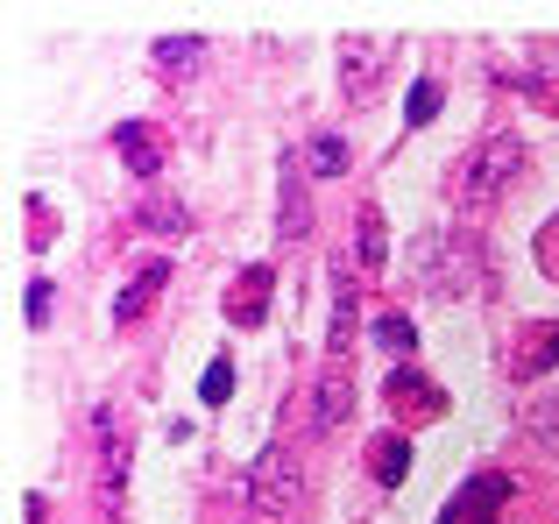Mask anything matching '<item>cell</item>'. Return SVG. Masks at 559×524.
<instances>
[{
	"label": "cell",
	"mask_w": 559,
	"mask_h": 524,
	"mask_svg": "<svg viewBox=\"0 0 559 524\" xmlns=\"http://www.w3.org/2000/svg\"><path fill=\"white\" fill-rule=\"evenodd\" d=\"M518 170H524V142L518 135H489L475 156L461 164V206L467 213H489L496 199L518 184Z\"/></svg>",
	"instance_id": "cell-1"
},
{
	"label": "cell",
	"mask_w": 559,
	"mask_h": 524,
	"mask_svg": "<svg viewBox=\"0 0 559 524\" xmlns=\"http://www.w3.org/2000/svg\"><path fill=\"white\" fill-rule=\"evenodd\" d=\"M298 489H305V475H298V461H290V446H262L255 468H248V511L290 517L298 511Z\"/></svg>",
	"instance_id": "cell-2"
},
{
	"label": "cell",
	"mask_w": 559,
	"mask_h": 524,
	"mask_svg": "<svg viewBox=\"0 0 559 524\" xmlns=\"http://www.w3.org/2000/svg\"><path fill=\"white\" fill-rule=\"evenodd\" d=\"M425 255H432L425 284H432L439 298H467V290L489 284V270H481V249H475L467 235H425Z\"/></svg>",
	"instance_id": "cell-3"
},
{
	"label": "cell",
	"mask_w": 559,
	"mask_h": 524,
	"mask_svg": "<svg viewBox=\"0 0 559 524\" xmlns=\"http://www.w3.org/2000/svg\"><path fill=\"white\" fill-rule=\"evenodd\" d=\"M93 432H99V503H107V517H121V489H128V432H121V412L99 404Z\"/></svg>",
	"instance_id": "cell-4"
},
{
	"label": "cell",
	"mask_w": 559,
	"mask_h": 524,
	"mask_svg": "<svg viewBox=\"0 0 559 524\" xmlns=\"http://www.w3.org/2000/svg\"><path fill=\"white\" fill-rule=\"evenodd\" d=\"M382 64H390V36H341V85L347 99H369V85L382 79Z\"/></svg>",
	"instance_id": "cell-5"
},
{
	"label": "cell",
	"mask_w": 559,
	"mask_h": 524,
	"mask_svg": "<svg viewBox=\"0 0 559 524\" xmlns=\"http://www.w3.org/2000/svg\"><path fill=\"white\" fill-rule=\"evenodd\" d=\"M503 503H510V475H475V483L439 511V524H496Z\"/></svg>",
	"instance_id": "cell-6"
},
{
	"label": "cell",
	"mask_w": 559,
	"mask_h": 524,
	"mask_svg": "<svg viewBox=\"0 0 559 524\" xmlns=\"http://www.w3.org/2000/svg\"><path fill=\"white\" fill-rule=\"evenodd\" d=\"M270 319V262H248V276L227 284V326H262Z\"/></svg>",
	"instance_id": "cell-7"
},
{
	"label": "cell",
	"mask_w": 559,
	"mask_h": 524,
	"mask_svg": "<svg viewBox=\"0 0 559 524\" xmlns=\"http://www.w3.org/2000/svg\"><path fill=\"white\" fill-rule=\"evenodd\" d=\"M114 150H121V164L135 170V178H156V170H164V128L156 121H121L114 128Z\"/></svg>",
	"instance_id": "cell-8"
},
{
	"label": "cell",
	"mask_w": 559,
	"mask_h": 524,
	"mask_svg": "<svg viewBox=\"0 0 559 524\" xmlns=\"http://www.w3.org/2000/svg\"><path fill=\"white\" fill-rule=\"evenodd\" d=\"M347 412H355V383H347L341 361H326V376H319V390H312V432H341Z\"/></svg>",
	"instance_id": "cell-9"
},
{
	"label": "cell",
	"mask_w": 559,
	"mask_h": 524,
	"mask_svg": "<svg viewBox=\"0 0 559 524\" xmlns=\"http://www.w3.org/2000/svg\"><path fill=\"white\" fill-rule=\"evenodd\" d=\"M164 284H170V255H150V262H142V276L121 290V298H114V319H121V326H135V319L150 312V298H156Z\"/></svg>",
	"instance_id": "cell-10"
},
{
	"label": "cell",
	"mask_w": 559,
	"mask_h": 524,
	"mask_svg": "<svg viewBox=\"0 0 559 524\" xmlns=\"http://www.w3.org/2000/svg\"><path fill=\"white\" fill-rule=\"evenodd\" d=\"M355 255H361V270L390 262V227H382V206H369V199L355 206Z\"/></svg>",
	"instance_id": "cell-11"
},
{
	"label": "cell",
	"mask_w": 559,
	"mask_h": 524,
	"mask_svg": "<svg viewBox=\"0 0 559 524\" xmlns=\"http://www.w3.org/2000/svg\"><path fill=\"white\" fill-rule=\"evenodd\" d=\"M326 347H333V361L355 347V276H341V284H333V333H326Z\"/></svg>",
	"instance_id": "cell-12"
},
{
	"label": "cell",
	"mask_w": 559,
	"mask_h": 524,
	"mask_svg": "<svg viewBox=\"0 0 559 524\" xmlns=\"http://www.w3.org/2000/svg\"><path fill=\"white\" fill-rule=\"evenodd\" d=\"M305 227H312V213H305V199H298V156H284V213H276V235L298 241Z\"/></svg>",
	"instance_id": "cell-13"
},
{
	"label": "cell",
	"mask_w": 559,
	"mask_h": 524,
	"mask_svg": "<svg viewBox=\"0 0 559 524\" xmlns=\"http://www.w3.org/2000/svg\"><path fill=\"white\" fill-rule=\"evenodd\" d=\"M404 468H411V432H382V446H376V483L396 489V483H404Z\"/></svg>",
	"instance_id": "cell-14"
},
{
	"label": "cell",
	"mask_w": 559,
	"mask_h": 524,
	"mask_svg": "<svg viewBox=\"0 0 559 524\" xmlns=\"http://www.w3.org/2000/svg\"><path fill=\"white\" fill-rule=\"evenodd\" d=\"M199 57H205V43H199V36H164V43H156V71H170V79L199 71Z\"/></svg>",
	"instance_id": "cell-15"
},
{
	"label": "cell",
	"mask_w": 559,
	"mask_h": 524,
	"mask_svg": "<svg viewBox=\"0 0 559 524\" xmlns=\"http://www.w3.org/2000/svg\"><path fill=\"white\" fill-rule=\"evenodd\" d=\"M524 369H532V376L559 369V319H546V326H538V341L524 347Z\"/></svg>",
	"instance_id": "cell-16"
},
{
	"label": "cell",
	"mask_w": 559,
	"mask_h": 524,
	"mask_svg": "<svg viewBox=\"0 0 559 524\" xmlns=\"http://www.w3.org/2000/svg\"><path fill=\"white\" fill-rule=\"evenodd\" d=\"M199 397H205V404H227V397H234V361H227V355H213V361H205Z\"/></svg>",
	"instance_id": "cell-17"
},
{
	"label": "cell",
	"mask_w": 559,
	"mask_h": 524,
	"mask_svg": "<svg viewBox=\"0 0 559 524\" xmlns=\"http://www.w3.org/2000/svg\"><path fill=\"white\" fill-rule=\"evenodd\" d=\"M404 121H411V128L439 121V85H432V79H418V85H411V93H404Z\"/></svg>",
	"instance_id": "cell-18"
},
{
	"label": "cell",
	"mask_w": 559,
	"mask_h": 524,
	"mask_svg": "<svg viewBox=\"0 0 559 524\" xmlns=\"http://www.w3.org/2000/svg\"><path fill=\"white\" fill-rule=\"evenodd\" d=\"M376 341L390 347V355H411V347H418V333H411L404 312H382V319H376Z\"/></svg>",
	"instance_id": "cell-19"
},
{
	"label": "cell",
	"mask_w": 559,
	"mask_h": 524,
	"mask_svg": "<svg viewBox=\"0 0 559 524\" xmlns=\"http://www.w3.org/2000/svg\"><path fill=\"white\" fill-rule=\"evenodd\" d=\"M312 170H319V178H341V170H347V142L341 135H319L312 142Z\"/></svg>",
	"instance_id": "cell-20"
},
{
	"label": "cell",
	"mask_w": 559,
	"mask_h": 524,
	"mask_svg": "<svg viewBox=\"0 0 559 524\" xmlns=\"http://www.w3.org/2000/svg\"><path fill=\"white\" fill-rule=\"evenodd\" d=\"M142 227H164V235H178V227H185V213L170 206V199H156V206L142 213Z\"/></svg>",
	"instance_id": "cell-21"
},
{
	"label": "cell",
	"mask_w": 559,
	"mask_h": 524,
	"mask_svg": "<svg viewBox=\"0 0 559 524\" xmlns=\"http://www.w3.org/2000/svg\"><path fill=\"white\" fill-rule=\"evenodd\" d=\"M28 326H50V284H43V276L28 284Z\"/></svg>",
	"instance_id": "cell-22"
}]
</instances>
